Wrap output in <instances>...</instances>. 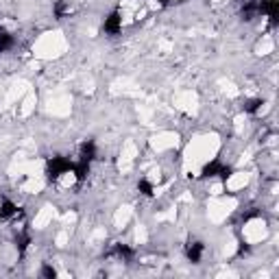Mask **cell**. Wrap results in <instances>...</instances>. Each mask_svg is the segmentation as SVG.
I'll list each match as a JSON object with an SVG mask.
<instances>
[{"label": "cell", "mask_w": 279, "mask_h": 279, "mask_svg": "<svg viewBox=\"0 0 279 279\" xmlns=\"http://www.w3.org/2000/svg\"><path fill=\"white\" fill-rule=\"evenodd\" d=\"M220 135L214 133V131L194 135L183 151V173L199 177L203 173V168L216 159V155L220 153Z\"/></svg>", "instance_id": "obj_1"}, {"label": "cell", "mask_w": 279, "mask_h": 279, "mask_svg": "<svg viewBox=\"0 0 279 279\" xmlns=\"http://www.w3.org/2000/svg\"><path fill=\"white\" fill-rule=\"evenodd\" d=\"M68 37L64 35V31H46L31 46V52L37 61H55L59 57H64L68 52Z\"/></svg>", "instance_id": "obj_2"}, {"label": "cell", "mask_w": 279, "mask_h": 279, "mask_svg": "<svg viewBox=\"0 0 279 279\" xmlns=\"http://www.w3.org/2000/svg\"><path fill=\"white\" fill-rule=\"evenodd\" d=\"M236 207H238L236 197H227V194L209 197V201H207V218H209V222L220 225L236 212Z\"/></svg>", "instance_id": "obj_3"}, {"label": "cell", "mask_w": 279, "mask_h": 279, "mask_svg": "<svg viewBox=\"0 0 279 279\" xmlns=\"http://www.w3.org/2000/svg\"><path fill=\"white\" fill-rule=\"evenodd\" d=\"M44 109L48 116H52V118H68V116L72 114V96H70L68 92L59 90L52 96L46 98Z\"/></svg>", "instance_id": "obj_4"}, {"label": "cell", "mask_w": 279, "mask_h": 279, "mask_svg": "<svg viewBox=\"0 0 279 279\" xmlns=\"http://www.w3.org/2000/svg\"><path fill=\"white\" fill-rule=\"evenodd\" d=\"M173 107L185 116H197L201 107V98L197 90H179L173 96Z\"/></svg>", "instance_id": "obj_5"}, {"label": "cell", "mask_w": 279, "mask_h": 279, "mask_svg": "<svg viewBox=\"0 0 279 279\" xmlns=\"http://www.w3.org/2000/svg\"><path fill=\"white\" fill-rule=\"evenodd\" d=\"M179 133L177 131H170V129H161L157 133H153L149 137V146L153 153H168L179 146Z\"/></svg>", "instance_id": "obj_6"}, {"label": "cell", "mask_w": 279, "mask_h": 279, "mask_svg": "<svg viewBox=\"0 0 279 279\" xmlns=\"http://www.w3.org/2000/svg\"><path fill=\"white\" fill-rule=\"evenodd\" d=\"M242 238L246 244H262L268 238V222L264 218H251L244 222Z\"/></svg>", "instance_id": "obj_7"}, {"label": "cell", "mask_w": 279, "mask_h": 279, "mask_svg": "<svg viewBox=\"0 0 279 279\" xmlns=\"http://www.w3.org/2000/svg\"><path fill=\"white\" fill-rule=\"evenodd\" d=\"M137 155H140L137 144L133 140H125V142H122V149H120V157H118V170L122 175H129L131 170H133Z\"/></svg>", "instance_id": "obj_8"}, {"label": "cell", "mask_w": 279, "mask_h": 279, "mask_svg": "<svg viewBox=\"0 0 279 279\" xmlns=\"http://www.w3.org/2000/svg\"><path fill=\"white\" fill-rule=\"evenodd\" d=\"M111 94H118V96H142V88L133 81L129 79V76H120V79H116L111 83Z\"/></svg>", "instance_id": "obj_9"}, {"label": "cell", "mask_w": 279, "mask_h": 279, "mask_svg": "<svg viewBox=\"0 0 279 279\" xmlns=\"http://www.w3.org/2000/svg\"><path fill=\"white\" fill-rule=\"evenodd\" d=\"M249 181H251V175L246 173V170H236V173L231 175L227 181H225V190L240 192V190H244L246 185H249Z\"/></svg>", "instance_id": "obj_10"}, {"label": "cell", "mask_w": 279, "mask_h": 279, "mask_svg": "<svg viewBox=\"0 0 279 279\" xmlns=\"http://www.w3.org/2000/svg\"><path fill=\"white\" fill-rule=\"evenodd\" d=\"M35 107H37V94L33 90H29L24 96L20 98L18 103V109H15V114L20 116V118H29L31 114H35Z\"/></svg>", "instance_id": "obj_11"}, {"label": "cell", "mask_w": 279, "mask_h": 279, "mask_svg": "<svg viewBox=\"0 0 279 279\" xmlns=\"http://www.w3.org/2000/svg\"><path fill=\"white\" fill-rule=\"evenodd\" d=\"M55 216H57V209L55 207H52V205H44L40 212L35 214V218H33V222H31V225H33V229H37V231L46 229L52 220H55Z\"/></svg>", "instance_id": "obj_12"}, {"label": "cell", "mask_w": 279, "mask_h": 279, "mask_svg": "<svg viewBox=\"0 0 279 279\" xmlns=\"http://www.w3.org/2000/svg\"><path fill=\"white\" fill-rule=\"evenodd\" d=\"M131 218H133V205H120L118 209H116V214H114V227L116 229H125L127 225L131 222Z\"/></svg>", "instance_id": "obj_13"}, {"label": "cell", "mask_w": 279, "mask_h": 279, "mask_svg": "<svg viewBox=\"0 0 279 279\" xmlns=\"http://www.w3.org/2000/svg\"><path fill=\"white\" fill-rule=\"evenodd\" d=\"M29 90H31L29 81H15L9 88V92H7V107H11L13 103H20V98L24 96Z\"/></svg>", "instance_id": "obj_14"}, {"label": "cell", "mask_w": 279, "mask_h": 279, "mask_svg": "<svg viewBox=\"0 0 279 279\" xmlns=\"http://www.w3.org/2000/svg\"><path fill=\"white\" fill-rule=\"evenodd\" d=\"M44 185H46L44 177L42 175H35V177H29V179L22 183V190H24L26 194H40V192L44 190Z\"/></svg>", "instance_id": "obj_15"}, {"label": "cell", "mask_w": 279, "mask_h": 279, "mask_svg": "<svg viewBox=\"0 0 279 279\" xmlns=\"http://www.w3.org/2000/svg\"><path fill=\"white\" fill-rule=\"evenodd\" d=\"M273 50H275L273 35H262V40L255 44V55H258V57H266V55H270Z\"/></svg>", "instance_id": "obj_16"}, {"label": "cell", "mask_w": 279, "mask_h": 279, "mask_svg": "<svg viewBox=\"0 0 279 279\" xmlns=\"http://www.w3.org/2000/svg\"><path fill=\"white\" fill-rule=\"evenodd\" d=\"M216 85H218V90H220L227 98H236V96H240V88H238V85L231 81V79H220Z\"/></svg>", "instance_id": "obj_17"}, {"label": "cell", "mask_w": 279, "mask_h": 279, "mask_svg": "<svg viewBox=\"0 0 279 279\" xmlns=\"http://www.w3.org/2000/svg\"><path fill=\"white\" fill-rule=\"evenodd\" d=\"M137 114L140 118H142L144 125H153L155 122V107H149V105H137Z\"/></svg>", "instance_id": "obj_18"}, {"label": "cell", "mask_w": 279, "mask_h": 279, "mask_svg": "<svg viewBox=\"0 0 279 279\" xmlns=\"http://www.w3.org/2000/svg\"><path fill=\"white\" fill-rule=\"evenodd\" d=\"M74 183H76V175L72 170H68V173H64L59 177V188H72Z\"/></svg>", "instance_id": "obj_19"}, {"label": "cell", "mask_w": 279, "mask_h": 279, "mask_svg": "<svg viewBox=\"0 0 279 279\" xmlns=\"http://www.w3.org/2000/svg\"><path fill=\"white\" fill-rule=\"evenodd\" d=\"M146 181L153 183V185H159L161 183V168L159 166H153L149 173H146Z\"/></svg>", "instance_id": "obj_20"}, {"label": "cell", "mask_w": 279, "mask_h": 279, "mask_svg": "<svg viewBox=\"0 0 279 279\" xmlns=\"http://www.w3.org/2000/svg\"><path fill=\"white\" fill-rule=\"evenodd\" d=\"M68 242H70V231H68V229L57 231V236H55V244L59 246V249H66Z\"/></svg>", "instance_id": "obj_21"}, {"label": "cell", "mask_w": 279, "mask_h": 279, "mask_svg": "<svg viewBox=\"0 0 279 279\" xmlns=\"http://www.w3.org/2000/svg\"><path fill=\"white\" fill-rule=\"evenodd\" d=\"M236 251H238V242H236L234 238L227 240L225 246H222V255H225V258H231V255H236Z\"/></svg>", "instance_id": "obj_22"}, {"label": "cell", "mask_w": 279, "mask_h": 279, "mask_svg": "<svg viewBox=\"0 0 279 279\" xmlns=\"http://www.w3.org/2000/svg\"><path fill=\"white\" fill-rule=\"evenodd\" d=\"M81 90L85 92V94H92V92H94V79L88 76V74H83L81 76Z\"/></svg>", "instance_id": "obj_23"}, {"label": "cell", "mask_w": 279, "mask_h": 279, "mask_svg": "<svg viewBox=\"0 0 279 279\" xmlns=\"http://www.w3.org/2000/svg\"><path fill=\"white\" fill-rule=\"evenodd\" d=\"M146 240H149L146 227H144V225H137V227H135V242L137 244H146Z\"/></svg>", "instance_id": "obj_24"}, {"label": "cell", "mask_w": 279, "mask_h": 279, "mask_svg": "<svg viewBox=\"0 0 279 279\" xmlns=\"http://www.w3.org/2000/svg\"><path fill=\"white\" fill-rule=\"evenodd\" d=\"M225 183L222 181H216V183H212L209 185V197H218V194H225Z\"/></svg>", "instance_id": "obj_25"}, {"label": "cell", "mask_w": 279, "mask_h": 279, "mask_svg": "<svg viewBox=\"0 0 279 279\" xmlns=\"http://www.w3.org/2000/svg\"><path fill=\"white\" fill-rule=\"evenodd\" d=\"M175 218H177V209L175 207H170L168 212L157 214V220H175Z\"/></svg>", "instance_id": "obj_26"}, {"label": "cell", "mask_w": 279, "mask_h": 279, "mask_svg": "<svg viewBox=\"0 0 279 279\" xmlns=\"http://www.w3.org/2000/svg\"><path fill=\"white\" fill-rule=\"evenodd\" d=\"M246 127V116H236V131L242 133V129Z\"/></svg>", "instance_id": "obj_27"}, {"label": "cell", "mask_w": 279, "mask_h": 279, "mask_svg": "<svg viewBox=\"0 0 279 279\" xmlns=\"http://www.w3.org/2000/svg\"><path fill=\"white\" fill-rule=\"evenodd\" d=\"M103 238H105V231L103 229H96L94 234L90 236V242H98V240H103Z\"/></svg>", "instance_id": "obj_28"}, {"label": "cell", "mask_w": 279, "mask_h": 279, "mask_svg": "<svg viewBox=\"0 0 279 279\" xmlns=\"http://www.w3.org/2000/svg\"><path fill=\"white\" fill-rule=\"evenodd\" d=\"M61 220H64L66 225H72V222H76V214H74V212H66Z\"/></svg>", "instance_id": "obj_29"}, {"label": "cell", "mask_w": 279, "mask_h": 279, "mask_svg": "<svg viewBox=\"0 0 279 279\" xmlns=\"http://www.w3.org/2000/svg\"><path fill=\"white\" fill-rule=\"evenodd\" d=\"M218 277H236L234 270H222V273H218Z\"/></svg>", "instance_id": "obj_30"}, {"label": "cell", "mask_w": 279, "mask_h": 279, "mask_svg": "<svg viewBox=\"0 0 279 279\" xmlns=\"http://www.w3.org/2000/svg\"><path fill=\"white\" fill-rule=\"evenodd\" d=\"M220 3H225V0H214V5H220Z\"/></svg>", "instance_id": "obj_31"}]
</instances>
